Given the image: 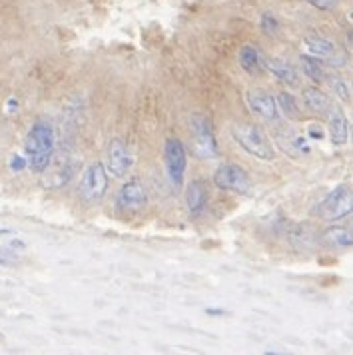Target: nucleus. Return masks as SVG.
I'll return each mask as SVG.
<instances>
[{
    "mask_svg": "<svg viewBox=\"0 0 353 355\" xmlns=\"http://www.w3.org/2000/svg\"><path fill=\"white\" fill-rule=\"evenodd\" d=\"M148 202V194H146V188L142 182L138 180H130L126 182L120 192H118V198H116V204L118 208L126 211H138L142 210Z\"/></svg>",
    "mask_w": 353,
    "mask_h": 355,
    "instance_id": "8",
    "label": "nucleus"
},
{
    "mask_svg": "<svg viewBox=\"0 0 353 355\" xmlns=\"http://www.w3.org/2000/svg\"><path fill=\"white\" fill-rule=\"evenodd\" d=\"M206 313H208V315H227V311H225V309H212V307L206 309Z\"/></svg>",
    "mask_w": 353,
    "mask_h": 355,
    "instance_id": "28",
    "label": "nucleus"
},
{
    "mask_svg": "<svg viewBox=\"0 0 353 355\" xmlns=\"http://www.w3.org/2000/svg\"><path fill=\"white\" fill-rule=\"evenodd\" d=\"M28 166V158H24V156H12L10 158V170L15 172V174H18V172H22L24 168Z\"/></svg>",
    "mask_w": 353,
    "mask_h": 355,
    "instance_id": "24",
    "label": "nucleus"
},
{
    "mask_svg": "<svg viewBox=\"0 0 353 355\" xmlns=\"http://www.w3.org/2000/svg\"><path fill=\"white\" fill-rule=\"evenodd\" d=\"M264 68L270 70L277 80H282L284 84H288V86H298V84H300V76H298L295 68L291 64H288V62H284V60H277V58H264Z\"/></svg>",
    "mask_w": 353,
    "mask_h": 355,
    "instance_id": "12",
    "label": "nucleus"
},
{
    "mask_svg": "<svg viewBox=\"0 0 353 355\" xmlns=\"http://www.w3.org/2000/svg\"><path fill=\"white\" fill-rule=\"evenodd\" d=\"M108 190V174L104 164L92 162L80 180V196L86 204H98Z\"/></svg>",
    "mask_w": 353,
    "mask_h": 355,
    "instance_id": "3",
    "label": "nucleus"
},
{
    "mask_svg": "<svg viewBox=\"0 0 353 355\" xmlns=\"http://www.w3.org/2000/svg\"><path fill=\"white\" fill-rule=\"evenodd\" d=\"M214 184L220 190L236 192V194H248L252 188V180L248 172L238 164H222L214 174Z\"/></svg>",
    "mask_w": 353,
    "mask_h": 355,
    "instance_id": "5",
    "label": "nucleus"
},
{
    "mask_svg": "<svg viewBox=\"0 0 353 355\" xmlns=\"http://www.w3.org/2000/svg\"><path fill=\"white\" fill-rule=\"evenodd\" d=\"M232 134H234L236 142H238L248 154H252L254 158H257V160L270 162L275 158L270 140H268L266 134L259 128H256V126H250V124H236V126L232 128Z\"/></svg>",
    "mask_w": 353,
    "mask_h": 355,
    "instance_id": "2",
    "label": "nucleus"
},
{
    "mask_svg": "<svg viewBox=\"0 0 353 355\" xmlns=\"http://www.w3.org/2000/svg\"><path fill=\"white\" fill-rule=\"evenodd\" d=\"M18 110V100L17 98H8V100H6V112H17Z\"/></svg>",
    "mask_w": 353,
    "mask_h": 355,
    "instance_id": "26",
    "label": "nucleus"
},
{
    "mask_svg": "<svg viewBox=\"0 0 353 355\" xmlns=\"http://www.w3.org/2000/svg\"><path fill=\"white\" fill-rule=\"evenodd\" d=\"M350 20H352V22H353V12H352V15H350Z\"/></svg>",
    "mask_w": 353,
    "mask_h": 355,
    "instance_id": "31",
    "label": "nucleus"
},
{
    "mask_svg": "<svg viewBox=\"0 0 353 355\" xmlns=\"http://www.w3.org/2000/svg\"><path fill=\"white\" fill-rule=\"evenodd\" d=\"M192 134L196 152L202 158L212 160V158H216L220 154V148H218V142H216L212 124H209V120L204 114H193L192 116Z\"/></svg>",
    "mask_w": 353,
    "mask_h": 355,
    "instance_id": "6",
    "label": "nucleus"
},
{
    "mask_svg": "<svg viewBox=\"0 0 353 355\" xmlns=\"http://www.w3.org/2000/svg\"><path fill=\"white\" fill-rule=\"evenodd\" d=\"M12 245H15V248H24V243L18 242V240H12Z\"/></svg>",
    "mask_w": 353,
    "mask_h": 355,
    "instance_id": "29",
    "label": "nucleus"
},
{
    "mask_svg": "<svg viewBox=\"0 0 353 355\" xmlns=\"http://www.w3.org/2000/svg\"><path fill=\"white\" fill-rule=\"evenodd\" d=\"M72 172H74V164L70 162V158H64V156L54 158V156H52V162L49 164V168L42 172V174H44V178H42V186H44V188H50V190L60 188V186H64L66 182L72 178Z\"/></svg>",
    "mask_w": 353,
    "mask_h": 355,
    "instance_id": "9",
    "label": "nucleus"
},
{
    "mask_svg": "<svg viewBox=\"0 0 353 355\" xmlns=\"http://www.w3.org/2000/svg\"><path fill=\"white\" fill-rule=\"evenodd\" d=\"M305 46H307L311 56H318V58H329L336 52L334 42H329L321 36H316V34L305 36Z\"/></svg>",
    "mask_w": 353,
    "mask_h": 355,
    "instance_id": "18",
    "label": "nucleus"
},
{
    "mask_svg": "<svg viewBox=\"0 0 353 355\" xmlns=\"http://www.w3.org/2000/svg\"><path fill=\"white\" fill-rule=\"evenodd\" d=\"M302 68H304L305 76H307V78H311V80L321 82L323 78H325V74H323V68H321L320 62H318L316 58L302 56Z\"/></svg>",
    "mask_w": 353,
    "mask_h": 355,
    "instance_id": "21",
    "label": "nucleus"
},
{
    "mask_svg": "<svg viewBox=\"0 0 353 355\" xmlns=\"http://www.w3.org/2000/svg\"><path fill=\"white\" fill-rule=\"evenodd\" d=\"M321 238L327 243H332V245H337V248H350V245H353V232L343 226L327 227Z\"/></svg>",
    "mask_w": 353,
    "mask_h": 355,
    "instance_id": "17",
    "label": "nucleus"
},
{
    "mask_svg": "<svg viewBox=\"0 0 353 355\" xmlns=\"http://www.w3.org/2000/svg\"><path fill=\"white\" fill-rule=\"evenodd\" d=\"M8 234H12L10 230H0V236H8Z\"/></svg>",
    "mask_w": 353,
    "mask_h": 355,
    "instance_id": "30",
    "label": "nucleus"
},
{
    "mask_svg": "<svg viewBox=\"0 0 353 355\" xmlns=\"http://www.w3.org/2000/svg\"><path fill=\"white\" fill-rule=\"evenodd\" d=\"M316 214L325 222H337V220L353 214V190L345 188V186L334 190L318 206Z\"/></svg>",
    "mask_w": 353,
    "mask_h": 355,
    "instance_id": "4",
    "label": "nucleus"
},
{
    "mask_svg": "<svg viewBox=\"0 0 353 355\" xmlns=\"http://www.w3.org/2000/svg\"><path fill=\"white\" fill-rule=\"evenodd\" d=\"M240 66L248 74H257L264 68V58L254 44H246L240 50Z\"/></svg>",
    "mask_w": 353,
    "mask_h": 355,
    "instance_id": "16",
    "label": "nucleus"
},
{
    "mask_svg": "<svg viewBox=\"0 0 353 355\" xmlns=\"http://www.w3.org/2000/svg\"><path fill=\"white\" fill-rule=\"evenodd\" d=\"M248 104L257 116H261L266 120H275L279 116L277 100L264 90H250L248 92Z\"/></svg>",
    "mask_w": 353,
    "mask_h": 355,
    "instance_id": "11",
    "label": "nucleus"
},
{
    "mask_svg": "<svg viewBox=\"0 0 353 355\" xmlns=\"http://www.w3.org/2000/svg\"><path fill=\"white\" fill-rule=\"evenodd\" d=\"M336 90H337V94H339V96L343 98V100H347V88H345V84H341V82H339V84H336Z\"/></svg>",
    "mask_w": 353,
    "mask_h": 355,
    "instance_id": "27",
    "label": "nucleus"
},
{
    "mask_svg": "<svg viewBox=\"0 0 353 355\" xmlns=\"http://www.w3.org/2000/svg\"><path fill=\"white\" fill-rule=\"evenodd\" d=\"M18 263H20V256H18L17 252L12 248L0 245V266L10 268V266H18Z\"/></svg>",
    "mask_w": 353,
    "mask_h": 355,
    "instance_id": "22",
    "label": "nucleus"
},
{
    "mask_svg": "<svg viewBox=\"0 0 353 355\" xmlns=\"http://www.w3.org/2000/svg\"><path fill=\"white\" fill-rule=\"evenodd\" d=\"M350 136V126H347V118L339 110H334L329 114V138L336 146H341L347 142Z\"/></svg>",
    "mask_w": 353,
    "mask_h": 355,
    "instance_id": "14",
    "label": "nucleus"
},
{
    "mask_svg": "<svg viewBox=\"0 0 353 355\" xmlns=\"http://www.w3.org/2000/svg\"><path fill=\"white\" fill-rule=\"evenodd\" d=\"M206 202H208V192H206V184L202 180H193L192 184L188 186V192H186V204H188V210L192 211L193 216L202 214L206 208Z\"/></svg>",
    "mask_w": 353,
    "mask_h": 355,
    "instance_id": "13",
    "label": "nucleus"
},
{
    "mask_svg": "<svg viewBox=\"0 0 353 355\" xmlns=\"http://www.w3.org/2000/svg\"><path fill=\"white\" fill-rule=\"evenodd\" d=\"M277 108L284 112V116H288V118H300V110H298V102H295V98L288 94V92H282V94H277Z\"/></svg>",
    "mask_w": 353,
    "mask_h": 355,
    "instance_id": "19",
    "label": "nucleus"
},
{
    "mask_svg": "<svg viewBox=\"0 0 353 355\" xmlns=\"http://www.w3.org/2000/svg\"><path fill=\"white\" fill-rule=\"evenodd\" d=\"M132 162H134V158L130 154L128 146L122 140L114 138L108 146V170H110V174H114L116 178L126 176L132 168Z\"/></svg>",
    "mask_w": 353,
    "mask_h": 355,
    "instance_id": "10",
    "label": "nucleus"
},
{
    "mask_svg": "<svg viewBox=\"0 0 353 355\" xmlns=\"http://www.w3.org/2000/svg\"><path fill=\"white\" fill-rule=\"evenodd\" d=\"M277 28H279V22H277V20L273 18V15L266 12V15L261 17V31H264V33L273 34L275 31H277Z\"/></svg>",
    "mask_w": 353,
    "mask_h": 355,
    "instance_id": "23",
    "label": "nucleus"
},
{
    "mask_svg": "<svg viewBox=\"0 0 353 355\" xmlns=\"http://www.w3.org/2000/svg\"><path fill=\"white\" fill-rule=\"evenodd\" d=\"M291 242L295 243L300 250H309L311 245H313V232L309 230L307 226H298L293 230V234H291Z\"/></svg>",
    "mask_w": 353,
    "mask_h": 355,
    "instance_id": "20",
    "label": "nucleus"
},
{
    "mask_svg": "<svg viewBox=\"0 0 353 355\" xmlns=\"http://www.w3.org/2000/svg\"><path fill=\"white\" fill-rule=\"evenodd\" d=\"M54 144H56L54 128L44 120L36 122L24 140V152L28 156V166L33 172L42 174L49 168L52 156H54Z\"/></svg>",
    "mask_w": 353,
    "mask_h": 355,
    "instance_id": "1",
    "label": "nucleus"
},
{
    "mask_svg": "<svg viewBox=\"0 0 353 355\" xmlns=\"http://www.w3.org/2000/svg\"><path fill=\"white\" fill-rule=\"evenodd\" d=\"M311 6H316L318 10H332L336 6V0H307Z\"/></svg>",
    "mask_w": 353,
    "mask_h": 355,
    "instance_id": "25",
    "label": "nucleus"
},
{
    "mask_svg": "<svg viewBox=\"0 0 353 355\" xmlns=\"http://www.w3.org/2000/svg\"><path fill=\"white\" fill-rule=\"evenodd\" d=\"M304 102L309 110H313V112L318 114H327L332 110L329 98H327V94H323L320 88H305Z\"/></svg>",
    "mask_w": 353,
    "mask_h": 355,
    "instance_id": "15",
    "label": "nucleus"
},
{
    "mask_svg": "<svg viewBox=\"0 0 353 355\" xmlns=\"http://www.w3.org/2000/svg\"><path fill=\"white\" fill-rule=\"evenodd\" d=\"M164 154H166V170H168V178L174 186H182L184 184V174H186V166H188V158H186V148L184 144L176 140V138H170L166 140V148H164Z\"/></svg>",
    "mask_w": 353,
    "mask_h": 355,
    "instance_id": "7",
    "label": "nucleus"
}]
</instances>
